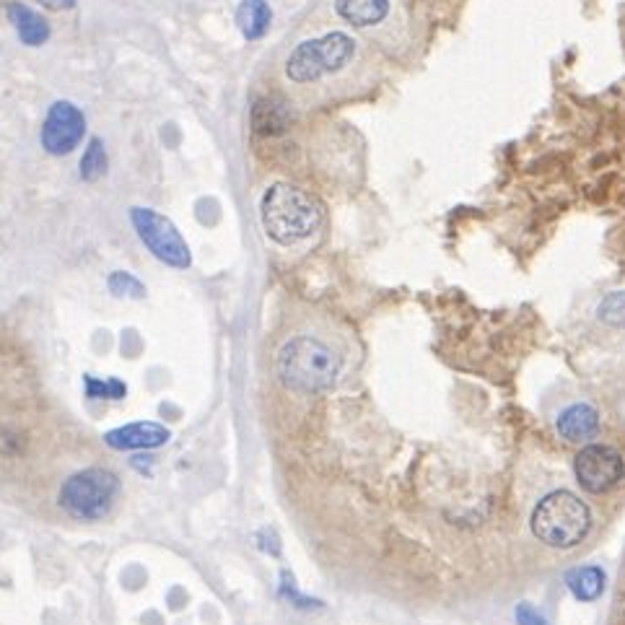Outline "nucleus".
Segmentation results:
<instances>
[{"instance_id": "obj_18", "label": "nucleus", "mask_w": 625, "mask_h": 625, "mask_svg": "<svg viewBox=\"0 0 625 625\" xmlns=\"http://www.w3.org/2000/svg\"><path fill=\"white\" fill-rule=\"evenodd\" d=\"M107 286L117 299H143L146 296V286L133 273H125V270H115L109 275Z\"/></svg>"}, {"instance_id": "obj_14", "label": "nucleus", "mask_w": 625, "mask_h": 625, "mask_svg": "<svg viewBox=\"0 0 625 625\" xmlns=\"http://www.w3.org/2000/svg\"><path fill=\"white\" fill-rule=\"evenodd\" d=\"M270 21H273V11L265 0H242V6L236 11V26L249 42L265 37Z\"/></svg>"}, {"instance_id": "obj_7", "label": "nucleus", "mask_w": 625, "mask_h": 625, "mask_svg": "<svg viewBox=\"0 0 625 625\" xmlns=\"http://www.w3.org/2000/svg\"><path fill=\"white\" fill-rule=\"evenodd\" d=\"M576 480L584 491L607 493L625 478V462L618 449L607 444H589L574 460Z\"/></svg>"}, {"instance_id": "obj_6", "label": "nucleus", "mask_w": 625, "mask_h": 625, "mask_svg": "<svg viewBox=\"0 0 625 625\" xmlns=\"http://www.w3.org/2000/svg\"><path fill=\"white\" fill-rule=\"evenodd\" d=\"M130 221H133L138 239L148 247V252L161 260L169 268L185 270L190 268L192 255L187 242L182 239L177 226L166 216H161L154 208H133L130 211Z\"/></svg>"}, {"instance_id": "obj_4", "label": "nucleus", "mask_w": 625, "mask_h": 625, "mask_svg": "<svg viewBox=\"0 0 625 625\" xmlns=\"http://www.w3.org/2000/svg\"><path fill=\"white\" fill-rule=\"evenodd\" d=\"M592 527V511L571 491H553L532 511V532L550 548H574Z\"/></svg>"}, {"instance_id": "obj_13", "label": "nucleus", "mask_w": 625, "mask_h": 625, "mask_svg": "<svg viewBox=\"0 0 625 625\" xmlns=\"http://www.w3.org/2000/svg\"><path fill=\"white\" fill-rule=\"evenodd\" d=\"M605 571L600 566H579L568 571L566 587L579 602H594L605 592Z\"/></svg>"}, {"instance_id": "obj_16", "label": "nucleus", "mask_w": 625, "mask_h": 625, "mask_svg": "<svg viewBox=\"0 0 625 625\" xmlns=\"http://www.w3.org/2000/svg\"><path fill=\"white\" fill-rule=\"evenodd\" d=\"M107 151H104L102 138H91L81 159V179L83 182H96L107 174Z\"/></svg>"}, {"instance_id": "obj_8", "label": "nucleus", "mask_w": 625, "mask_h": 625, "mask_svg": "<svg viewBox=\"0 0 625 625\" xmlns=\"http://www.w3.org/2000/svg\"><path fill=\"white\" fill-rule=\"evenodd\" d=\"M83 133H86V117L76 104L63 99V102L52 104L47 112L39 141L47 154L65 156L83 141Z\"/></svg>"}, {"instance_id": "obj_22", "label": "nucleus", "mask_w": 625, "mask_h": 625, "mask_svg": "<svg viewBox=\"0 0 625 625\" xmlns=\"http://www.w3.org/2000/svg\"><path fill=\"white\" fill-rule=\"evenodd\" d=\"M257 545H260L265 553L281 555V540H278L275 530H270V527H265V530L257 532Z\"/></svg>"}, {"instance_id": "obj_11", "label": "nucleus", "mask_w": 625, "mask_h": 625, "mask_svg": "<svg viewBox=\"0 0 625 625\" xmlns=\"http://www.w3.org/2000/svg\"><path fill=\"white\" fill-rule=\"evenodd\" d=\"M597 431H600V413L587 402H576L558 415V434L566 441L581 444L597 436Z\"/></svg>"}, {"instance_id": "obj_23", "label": "nucleus", "mask_w": 625, "mask_h": 625, "mask_svg": "<svg viewBox=\"0 0 625 625\" xmlns=\"http://www.w3.org/2000/svg\"><path fill=\"white\" fill-rule=\"evenodd\" d=\"M34 3L50 8V11H71V8H76L78 0H34Z\"/></svg>"}, {"instance_id": "obj_2", "label": "nucleus", "mask_w": 625, "mask_h": 625, "mask_svg": "<svg viewBox=\"0 0 625 625\" xmlns=\"http://www.w3.org/2000/svg\"><path fill=\"white\" fill-rule=\"evenodd\" d=\"M260 218L265 234L283 247L307 242L309 236L322 229L325 213L322 205L301 187L278 182L262 195Z\"/></svg>"}, {"instance_id": "obj_3", "label": "nucleus", "mask_w": 625, "mask_h": 625, "mask_svg": "<svg viewBox=\"0 0 625 625\" xmlns=\"http://www.w3.org/2000/svg\"><path fill=\"white\" fill-rule=\"evenodd\" d=\"M343 361L338 351L314 335L291 338L278 353V377L288 390L301 395H319L338 382Z\"/></svg>"}, {"instance_id": "obj_20", "label": "nucleus", "mask_w": 625, "mask_h": 625, "mask_svg": "<svg viewBox=\"0 0 625 625\" xmlns=\"http://www.w3.org/2000/svg\"><path fill=\"white\" fill-rule=\"evenodd\" d=\"M514 618H517V625H550V620L545 618L537 607H532L530 602H522V605H517V610H514Z\"/></svg>"}, {"instance_id": "obj_12", "label": "nucleus", "mask_w": 625, "mask_h": 625, "mask_svg": "<svg viewBox=\"0 0 625 625\" xmlns=\"http://www.w3.org/2000/svg\"><path fill=\"white\" fill-rule=\"evenodd\" d=\"M8 19H11L13 29L26 47H42L50 39V24L45 21V16L26 6V3H11Z\"/></svg>"}, {"instance_id": "obj_9", "label": "nucleus", "mask_w": 625, "mask_h": 625, "mask_svg": "<svg viewBox=\"0 0 625 625\" xmlns=\"http://www.w3.org/2000/svg\"><path fill=\"white\" fill-rule=\"evenodd\" d=\"M335 11L345 24L364 29V32H374L387 26L395 13V3L392 0H335Z\"/></svg>"}, {"instance_id": "obj_5", "label": "nucleus", "mask_w": 625, "mask_h": 625, "mask_svg": "<svg viewBox=\"0 0 625 625\" xmlns=\"http://www.w3.org/2000/svg\"><path fill=\"white\" fill-rule=\"evenodd\" d=\"M117 493H120V480H117L115 472L102 470V467H89V470L76 472L65 480L58 501L71 517L94 522L112 509Z\"/></svg>"}, {"instance_id": "obj_17", "label": "nucleus", "mask_w": 625, "mask_h": 625, "mask_svg": "<svg viewBox=\"0 0 625 625\" xmlns=\"http://www.w3.org/2000/svg\"><path fill=\"white\" fill-rule=\"evenodd\" d=\"M83 384H86V395L91 400H122L128 395V384L120 382V379H96L91 374L83 377Z\"/></svg>"}, {"instance_id": "obj_1", "label": "nucleus", "mask_w": 625, "mask_h": 625, "mask_svg": "<svg viewBox=\"0 0 625 625\" xmlns=\"http://www.w3.org/2000/svg\"><path fill=\"white\" fill-rule=\"evenodd\" d=\"M361 65H364L361 47L351 34L327 32L296 45L286 60V78L304 89L332 86L335 91L351 83Z\"/></svg>"}, {"instance_id": "obj_10", "label": "nucleus", "mask_w": 625, "mask_h": 625, "mask_svg": "<svg viewBox=\"0 0 625 625\" xmlns=\"http://www.w3.org/2000/svg\"><path fill=\"white\" fill-rule=\"evenodd\" d=\"M169 431L164 426L154 421H141V423H130V426H120L112 428L104 434V441H107L112 449H120V452H130V449H156L164 447L169 441Z\"/></svg>"}, {"instance_id": "obj_19", "label": "nucleus", "mask_w": 625, "mask_h": 625, "mask_svg": "<svg viewBox=\"0 0 625 625\" xmlns=\"http://www.w3.org/2000/svg\"><path fill=\"white\" fill-rule=\"evenodd\" d=\"M597 317L610 327H625V291H613L600 301Z\"/></svg>"}, {"instance_id": "obj_21", "label": "nucleus", "mask_w": 625, "mask_h": 625, "mask_svg": "<svg viewBox=\"0 0 625 625\" xmlns=\"http://www.w3.org/2000/svg\"><path fill=\"white\" fill-rule=\"evenodd\" d=\"M281 594L283 597H288L291 602H296L299 607H309V605H317V602L307 600V597H301L299 592H296L294 587V576L288 574V571H283V584H281Z\"/></svg>"}, {"instance_id": "obj_15", "label": "nucleus", "mask_w": 625, "mask_h": 625, "mask_svg": "<svg viewBox=\"0 0 625 625\" xmlns=\"http://www.w3.org/2000/svg\"><path fill=\"white\" fill-rule=\"evenodd\" d=\"M288 125V109L273 99H262L252 107V128L260 135H281Z\"/></svg>"}]
</instances>
